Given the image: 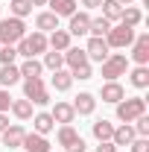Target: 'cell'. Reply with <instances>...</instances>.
I'll list each match as a JSON object with an SVG mask.
<instances>
[{"mask_svg":"<svg viewBox=\"0 0 149 152\" xmlns=\"http://www.w3.org/2000/svg\"><path fill=\"white\" fill-rule=\"evenodd\" d=\"M140 114H146V99L143 96H129V99L117 102V120H123V123H134Z\"/></svg>","mask_w":149,"mask_h":152,"instance_id":"cell-1","label":"cell"},{"mask_svg":"<svg viewBox=\"0 0 149 152\" xmlns=\"http://www.w3.org/2000/svg\"><path fill=\"white\" fill-rule=\"evenodd\" d=\"M18 56H23V58H35L38 53H44L47 50V35L44 32H32V35H23L18 41Z\"/></svg>","mask_w":149,"mask_h":152,"instance_id":"cell-2","label":"cell"},{"mask_svg":"<svg viewBox=\"0 0 149 152\" xmlns=\"http://www.w3.org/2000/svg\"><path fill=\"white\" fill-rule=\"evenodd\" d=\"M26 35V23L20 18H3L0 20V44H18Z\"/></svg>","mask_w":149,"mask_h":152,"instance_id":"cell-3","label":"cell"},{"mask_svg":"<svg viewBox=\"0 0 149 152\" xmlns=\"http://www.w3.org/2000/svg\"><path fill=\"white\" fill-rule=\"evenodd\" d=\"M23 99H29L32 105H47L50 102V94H47V85L44 79H23Z\"/></svg>","mask_w":149,"mask_h":152,"instance_id":"cell-4","label":"cell"},{"mask_svg":"<svg viewBox=\"0 0 149 152\" xmlns=\"http://www.w3.org/2000/svg\"><path fill=\"white\" fill-rule=\"evenodd\" d=\"M126 70H129V58L123 56V53H111V56L102 61V76L108 82H117V76H126Z\"/></svg>","mask_w":149,"mask_h":152,"instance_id":"cell-5","label":"cell"},{"mask_svg":"<svg viewBox=\"0 0 149 152\" xmlns=\"http://www.w3.org/2000/svg\"><path fill=\"white\" fill-rule=\"evenodd\" d=\"M131 41H134V29L131 26H126V23H120V26H111L108 32H105V44L108 47H129Z\"/></svg>","mask_w":149,"mask_h":152,"instance_id":"cell-6","label":"cell"},{"mask_svg":"<svg viewBox=\"0 0 149 152\" xmlns=\"http://www.w3.org/2000/svg\"><path fill=\"white\" fill-rule=\"evenodd\" d=\"M108 50H111V47L105 44V38H91V41H88V47H85V56H88V58H93V61H99V64H102L105 58L111 56Z\"/></svg>","mask_w":149,"mask_h":152,"instance_id":"cell-7","label":"cell"},{"mask_svg":"<svg viewBox=\"0 0 149 152\" xmlns=\"http://www.w3.org/2000/svg\"><path fill=\"white\" fill-rule=\"evenodd\" d=\"M131 44H134V47H131V58H134L137 64H146V61H149V32L134 35Z\"/></svg>","mask_w":149,"mask_h":152,"instance_id":"cell-8","label":"cell"},{"mask_svg":"<svg viewBox=\"0 0 149 152\" xmlns=\"http://www.w3.org/2000/svg\"><path fill=\"white\" fill-rule=\"evenodd\" d=\"M3 146H9V149H18L20 143H23V137H26V132H23V126H9V129H3Z\"/></svg>","mask_w":149,"mask_h":152,"instance_id":"cell-9","label":"cell"},{"mask_svg":"<svg viewBox=\"0 0 149 152\" xmlns=\"http://www.w3.org/2000/svg\"><path fill=\"white\" fill-rule=\"evenodd\" d=\"M50 117H53L56 123H61V126H70V123L76 120V111H73L70 102H56V108L50 111Z\"/></svg>","mask_w":149,"mask_h":152,"instance_id":"cell-10","label":"cell"},{"mask_svg":"<svg viewBox=\"0 0 149 152\" xmlns=\"http://www.w3.org/2000/svg\"><path fill=\"white\" fill-rule=\"evenodd\" d=\"M73 111L76 114H82V117H88V114H93V108H96V99H93V94H88V91H82V94L76 96L73 102Z\"/></svg>","mask_w":149,"mask_h":152,"instance_id":"cell-11","label":"cell"},{"mask_svg":"<svg viewBox=\"0 0 149 152\" xmlns=\"http://www.w3.org/2000/svg\"><path fill=\"white\" fill-rule=\"evenodd\" d=\"M88 23H91V15H88V12H73L67 32H70V35H88Z\"/></svg>","mask_w":149,"mask_h":152,"instance_id":"cell-12","label":"cell"},{"mask_svg":"<svg viewBox=\"0 0 149 152\" xmlns=\"http://www.w3.org/2000/svg\"><path fill=\"white\" fill-rule=\"evenodd\" d=\"M99 96H102V102H120V99H126V91H123V85H117V82H105L102 88H99Z\"/></svg>","mask_w":149,"mask_h":152,"instance_id":"cell-13","label":"cell"},{"mask_svg":"<svg viewBox=\"0 0 149 152\" xmlns=\"http://www.w3.org/2000/svg\"><path fill=\"white\" fill-rule=\"evenodd\" d=\"M47 47H53L56 53H64L70 47V32L67 29H53V35L47 38Z\"/></svg>","mask_w":149,"mask_h":152,"instance_id":"cell-14","label":"cell"},{"mask_svg":"<svg viewBox=\"0 0 149 152\" xmlns=\"http://www.w3.org/2000/svg\"><path fill=\"white\" fill-rule=\"evenodd\" d=\"M20 146H23L26 152H50V143H47V137H44V134H38V132H35V134H26Z\"/></svg>","mask_w":149,"mask_h":152,"instance_id":"cell-15","label":"cell"},{"mask_svg":"<svg viewBox=\"0 0 149 152\" xmlns=\"http://www.w3.org/2000/svg\"><path fill=\"white\" fill-rule=\"evenodd\" d=\"M134 137H137V134H134V126L123 123L120 129H114V134H111V143H114V146H129Z\"/></svg>","mask_w":149,"mask_h":152,"instance_id":"cell-16","label":"cell"},{"mask_svg":"<svg viewBox=\"0 0 149 152\" xmlns=\"http://www.w3.org/2000/svg\"><path fill=\"white\" fill-rule=\"evenodd\" d=\"M47 6L53 9L56 18H70L76 12V0H47Z\"/></svg>","mask_w":149,"mask_h":152,"instance_id":"cell-17","label":"cell"},{"mask_svg":"<svg viewBox=\"0 0 149 152\" xmlns=\"http://www.w3.org/2000/svg\"><path fill=\"white\" fill-rule=\"evenodd\" d=\"M20 82V70L15 64H0V85L3 88H12V85H18Z\"/></svg>","mask_w":149,"mask_h":152,"instance_id":"cell-18","label":"cell"},{"mask_svg":"<svg viewBox=\"0 0 149 152\" xmlns=\"http://www.w3.org/2000/svg\"><path fill=\"white\" fill-rule=\"evenodd\" d=\"M64 64H70V70L82 67V64H88L85 50H79V47H67V50H64Z\"/></svg>","mask_w":149,"mask_h":152,"instance_id":"cell-19","label":"cell"},{"mask_svg":"<svg viewBox=\"0 0 149 152\" xmlns=\"http://www.w3.org/2000/svg\"><path fill=\"white\" fill-rule=\"evenodd\" d=\"M91 132H93V137H96V140H111V134H114V123L102 117V120H96V123L91 126Z\"/></svg>","mask_w":149,"mask_h":152,"instance_id":"cell-20","label":"cell"},{"mask_svg":"<svg viewBox=\"0 0 149 152\" xmlns=\"http://www.w3.org/2000/svg\"><path fill=\"white\" fill-rule=\"evenodd\" d=\"M35 26L38 32H53V29H58V18L53 12H41V15H35Z\"/></svg>","mask_w":149,"mask_h":152,"instance_id":"cell-21","label":"cell"},{"mask_svg":"<svg viewBox=\"0 0 149 152\" xmlns=\"http://www.w3.org/2000/svg\"><path fill=\"white\" fill-rule=\"evenodd\" d=\"M32 126H35L38 134H47V132H53V129H56V120H53L47 111H41V114H35V117H32Z\"/></svg>","mask_w":149,"mask_h":152,"instance_id":"cell-22","label":"cell"},{"mask_svg":"<svg viewBox=\"0 0 149 152\" xmlns=\"http://www.w3.org/2000/svg\"><path fill=\"white\" fill-rule=\"evenodd\" d=\"M18 70H20V76H23V79H38V76H41V70H44V64H41V61H35V58H26Z\"/></svg>","mask_w":149,"mask_h":152,"instance_id":"cell-23","label":"cell"},{"mask_svg":"<svg viewBox=\"0 0 149 152\" xmlns=\"http://www.w3.org/2000/svg\"><path fill=\"white\" fill-rule=\"evenodd\" d=\"M108 29H111V20H105V18H91V23H88L91 38H105Z\"/></svg>","mask_w":149,"mask_h":152,"instance_id":"cell-24","label":"cell"},{"mask_svg":"<svg viewBox=\"0 0 149 152\" xmlns=\"http://www.w3.org/2000/svg\"><path fill=\"white\" fill-rule=\"evenodd\" d=\"M123 15V3H117V0H102V18L105 20H120Z\"/></svg>","mask_w":149,"mask_h":152,"instance_id":"cell-25","label":"cell"},{"mask_svg":"<svg viewBox=\"0 0 149 152\" xmlns=\"http://www.w3.org/2000/svg\"><path fill=\"white\" fill-rule=\"evenodd\" d=\"M53 88L56 91H70V85H73V76L67 73V70H53Z\"/></svg>","mask_w":149,"mask_h":152,"instance_id":"cell-26","label":"cell"},{"mask_svg":"<svg viewBox=\"0 0 149 152\" xmlns=\"http://www.w3.org/2000/svg\"><path fill=\"white\" fill-rule=\"evenodd\" d=\"M9 108H12V114H15L18 120H29V117H32V102H29V99H15Z\"/></svg>","mask_w":149,"mask_h":152,"instance_id":"cell-27","label":"cell"},{"mask_svg":"<svg viewBox=\"0 0 149 152\" xmlns=\"http://www.w3.org/2000/svg\"><path fill=\"white\" fill-rule=\"evenodd\" d=\"M143 20V15H140V9H134V6H123V15H120V23H126V26H137Z\"/></svg>","mask_w":149,"mask_h":152,"instance_id":"cell-28","label":"cell"},{"mask_svg":"<svg viewBox=\"0 0 149 152\" xmlns=\"http://www.w3.org/2000/svg\"><path fill=\"white\" fill-rule=\"evenodd\" d=\"M131 85L134 88H149V67L146 64H137L131 70Z\"/></svg>","mask_w":149,"mask_h":152,"instance_id":"cell-29","label":"cell"},{"mask_svg":"<svg viewBox=\"0 0 149 152\" xmlns=\"http://www.w3.org/2000/svg\"><path fill=\"white\" fill-rule=\"evenodd\" d=\"M9 9H12V18H26V15H32V3L29 0H12L9 3Z\"/></svg>","mask_w":149,"mask_h":152,"instance_id":"cell-30","label":"cell"},{"mask_svg":"<svg viewBox=\"0 0 149 152\" xmlns=\"http://www.w3.org/2000/svg\"><path fill=\"white\" fill-rule=\"evenodd\" d=\"M76 137H79V132H76L73 126H61V129H58V143H61L64 149H67V146L73 143Z\"/></svg>","mask_w":149,"mask_h":152,"instance_id":"cell-31","label":"cell"},{"mask_svg":"<svg viewBox=\"0 0 149 152\" xmlns=\"http://www.w3.org/2000/svg\"><path fill=\"white\" fill-rule=\"evenodd\" d=\"M61 64H64V53H47L44 56V67H50V70H61Z\"/></svg>","mask_w":149,"mask_h":152,"instance_id":"cell-32","label":"cell"},{"mask_svg":"<svg viewBox=\"0 0 149 152\" xmlns=\"http://www.w3.org/2000/svg\"><path fill=\"white\" fill-rule=\"evenodd\" d=\"M15 56H18V50H15L12 44H3V47H0V64H12Z\"/></svg>","mask_w":149,"mask_h":152,"instance_id":"cell-33","label":"cell"},{"mask_svg":"<svg viewBox=\"0 0 149 152\" xmlns=\"http://www.w3.org/2000/svg\"><path fill=\"white\" fill-rule=\"evenodd\" d=\"M134 123H137V126H134V134H137V137H149V117L146 114H140Z\"/></svg>","mask_w":149,"mask_h":152,"instance_id":"cell-34","label":"cell"},{"mask_svg":"<svg viewBox=\"0 0 149 152\" xmlns=\"http://www.w3.org/2000/svg\"><path fill=\"white\" fill-rule=\"evenodd\" d=\"M129 146H131V152H149V137H134Z\"/></svg>","mask_w":149,"mask_h":152,"instance_id":"cell-35","label":"cell"},{"mask_svg":"<svg viewBox=\"0 0 149 152\" xmlns=\"http://www.w3.org/2000/svg\"><path fill=\"white\" fill-rule=\"evenodd\" d=\"M70 76H73V79H91V76H93V70H91V64H82V67H76Z\"/></svg>","mask_w":149,"mask_h":152,"instance_id":"cell-36","label":"cell"},{"mask_svg":"<svg viewBox=\"0 0 149 152\" xmlns=\"http://www.w3.org/2000/svg\"><path fill=\"white\" fill-rule=\"evenodd\" d=\"M85 149H88V146H85V140H82V134H79V137H76V140H73L64 152H85Z\"/></svg>","mask_w":149,"mask_h":152,"instance_id":"cell-37","label":"cell"},{"mask_svg":"<svg viewBox=\"0 0 149 152\" xmlns=\"http://www.w3.org/2000/svg\"><path fill=\"white\" fill-rule=\"evenodd\" d=\"M9 105H12V96H9V91H0V111H9Z\"/></svg>","mask_w":149,"mask_h":152,"instance_id":"cell-38","label":"cell"},{"mask_svg":"<svg viewBox=\"0 0 149 152\" xmlns=\"http://www.w3.org/2000/svg\"><path fill=\"white\" fill-rule=\"evenodd\" d=\"M96 152H117V146H114L111 140H99V146H96Z\"/></svg>","mask_w":149,"mask_h":152,"instance_id":"cell-39","label":"cell"},{"mask_svg":"<svg viewBox=\"0 0 149 152\" xmlns=\"http://www.w3.org/2000/svg\"><path fill=\"white\" fill-rule=\"evenodd\" d=\"M3 129H9V117H6V111H0V132Z\"/></svg>","mask_w":149,"mask_h":152,"instance_id":"cell-40","label":"cell"},{"mask_svg":"<svg viewBox=\"0 0 149 152\" xmlns=\"http://www.w3.org/2000/svg\"><path fill=\"white\" fill-rule=\"evenodd\" d=\"M82 6H88V9H96V6H102V0H82Z\"/></svg>","mask_w":149,"mask_h":152,"instance_id":"cell-41","label":"cell"},{"mask_svg":"<svg viewBox=\"0 0 149 152\" xmlns=\"http://www.w3.org/2000/svg\"><path fill=\"white\" fill-rule=\"evenodd\" d=\"M32 6H47V0H29Z\"/></svg>","mask_w":149,"mask_h":152,"instance_id":"cell-42","label":"cell"},{"mask_svg":"<svg viewBox=\"0 0 149 152\" xmlns=\"http://www.w3.org/2000/svg\"><path fill=\"white\" fill-rule=\"evenodd\" d=\"M117 3H126V6H129V3H131V0H117Z\"/></svg>","mask_w":149,"mask_h":152,"instance_id":"cell-43","label":"cell"}]
</instances>
